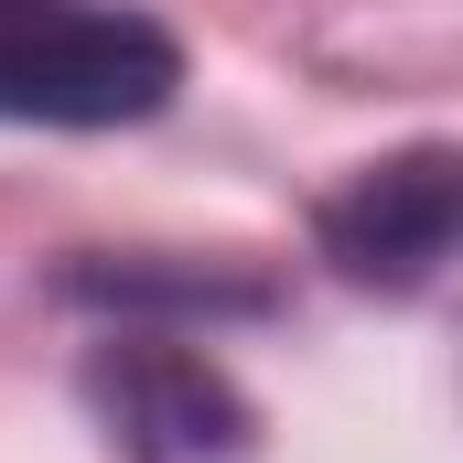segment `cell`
<instances>
[{
	"mask_svg": "<svg viewBox=\"0 0 463 463\" xmlns=\"http://www.w3.org/2000/svg\"><path fill=\"white\" fill-rule=\"evenodd\" d=\"M184 87L140 11H0V129H129Z\"/></svg>",
	"mask_w": 463,
	"mask_h": 463,
	"instance_id": "1",
	"label": "cell"
},
{
	"mask_svg": "<svg viewBox=\"0 0 463 463\" xmlns=\"http://www.w3.org/2000/svg\"><path fill=\"white\" fill-rule=\"evenodd\" d=\"M87 399H98V420H109V442L129 463H248V442H259L227 366L194 355V345H162V335L98 345Z\"/></svg>",
	"mask_w": 463,
	"mask_h": 463,
	"instance_id": "2",
	"label": "cell"
},
{
	"mask_svg": "<svg viewBox=\"0 0 463 463\" xmlns=\"http://www.w3.org/2000/svg\"><path fill=\"white\" fill-rule=\"evenodd\" d=\"M324 248L345 280H388V291L463 259V151H399V162L355 173L324 205Z\"/></svg>",
	"mask_w": 463,
	"mask_h": 463,
	"instance_id": "3",
	"label": "cell"
},
{
	"mask_svg": "<svg viewBox=\"0 0 463 463\" xmlns=\"http://www.w3.org/2000/svg\"><path fill=\"white\" fill-rule=\"evenodd\" d=\"M0 11H22V0H0Z\"/></svg>",
	"mask_w": 463,
	"mask_h": 463,
	"instance_id": "4",
	"label": "cell"
}]
</instances>
